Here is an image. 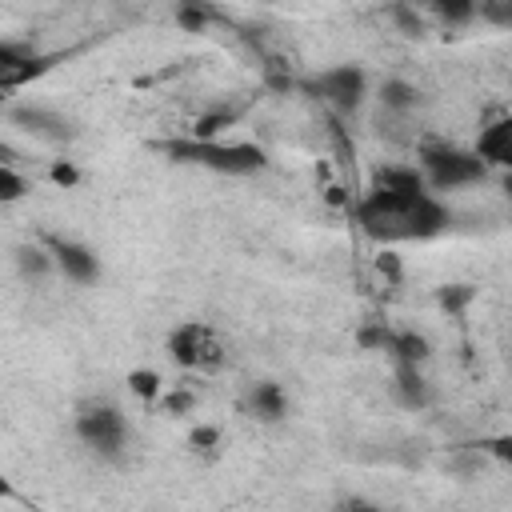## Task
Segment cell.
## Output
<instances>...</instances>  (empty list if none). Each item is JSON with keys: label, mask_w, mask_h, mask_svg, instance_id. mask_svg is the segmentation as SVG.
<instances>
[{"label": "cell", "mask_w": 512, "mask_h": 512, "mask_svg": "<svg viewBox=\"0 0 512 512\" xmlns=\"http://www.w3.org/2000/svg\"><path fill=\"white\" fill-rule=\"evenodd\" d=\"M76 436L84 448H92L96 456L104 460H116L124 440H128V420L116 404L108 400H96V404H80L76 412Z\"/></svg>", "instance_id": "4"}, {"label": "cell", "mask_w": 512, "mask_h": 512, "mask_svg": "<svg viewBox=\"0 0 512 512\" xmlns=\"http://www.w3.org/2000/svg\"><path fill=\"white\" fill-rule=\"evenodd\" d=\"M392 20L400 24V32H408V36H420L424 32V20H420V12L408 4V0H392Z\"/></svg>", "instance_id": "20"}, {"label": "cell", "mask_w": 512, "mask_h": 512, "mask_svg": "<svg viewBox=\"0 0 512 512\" xmlns=\"http://www.w3.org/2000/svg\"><path fill=\"white\" fill-rule=\"evenodd\" d=\"M168 356L180 364V368H192V372H212L224 364V348L216 340V332L204 324V320H184L172 328L168 336Z\"/></svg>", "instance_id": "6"}, {"label": "cell", "mask_w": 512, "mask_h": 512, "mask_svg": "<svg viewBox=\"0 0 512 512\" xmlns=\"http://www.w3.org/2000/svg\"><path fill=\"white\" fill-rule=\"evenodd\" d=\"M504 192H508V196H512V172H508V180H504Z\"/></svg>", "instance_id": "27"}, {"label": "cell", "mask_w": 512, "mask_h": 512, "mask_svg": "<svg viewBox=\"0 0 512 512\" xmlns=\"http://www.w3.org/2000/svg\"><path fill=\"white\" fill-rule=\"evenodd\" d=\"M52 180H56V184H76L80 176H76L72 164H52Z\"/></svg>", "instance_id": "24"}, {"label": "cell", "mask_w": 512, "mask_h": 512, "mask_svg": "<svg viewBox=\"0 0 512 512\" xmlns=\"http://www.w3.org/2000/svg\"><path fill=\"white\" fill-rule=\"evenodd\" d=\"M388 356H392V360H412V364H424V360H428V340H424V336H416V332H392Z\"/></svg>", "instance_id": "17"}, {"label": "cell", "mask_w": 512, "mask_h": 512, "mask_svg": "<svg viewBox=\"0 0 512 512\" xmlns=\"http://www.w3.org/2000/svg\"><path fill=\"white\" fill-rule=\"evenodd\" d=\"M164 152L176 164H192V168H208L216 176H256L268 168V152L260 144H244V140H212V136H196V140H172L164 144Z\"/></svg>", "instance_id": "2"}, {"label": "cell", "mask_w": 512, "mask_h": 512, "mask_svg": "<svg viewBox=\"0 0 512 512\" xmlns=\"http://www.w3.org/2000/svg\"><path fill=\"white\" fill-rule=\"evenodd\" d=\"M360 232L376 244H412V240H436L452 224V208L428 188H384L372 184L356 208H352Z\"/></svg>", "instance_id": "1"}, {"label": "cell", "mask_w": 512, "mask_h": 512, "mask_svg": "<svg viewBox=\"0 0 512 512\" xmlns=\"http://www.w3.org/2000/svg\"><path fill=\"white\" fill-rule=\"evenodd\" d=\"M472 148L480 152V160H484L488 168L512 172V112H508V116L488 120V124L480 128V136H476V144H472Z\"/></svg>", "instance_id": "11"}, {"label": "cell", "mask_w": 512, "mask_h": 512, "mask_svg": "<svg viewBox=\"0 0 512 512\" xmlns=\"http://www.w3.org/2000/svg\"><path fill=\"white\" fill-rule=\"evenodd\" d=\"M24 192H28V180L16 172V164L4 160V164H0V200H4V204H16Z\"/></svg>", "instance_id": "18"}, {"label": "cell", "mask_w": 512, "mask_h": 512, "mask_svg": "<svg viewBox=\"0 0 512 512\" xmlns=\"http://www.w3.org/2000/svg\"><path fill=\"white\" fill-rule=\"evenodd\" d=\"M416 104H420L416 84H408V80H400V76H388V80L380 84V108L408 116V112H416Z\"/></svg>", "instance_id": "13"}, {"label": "cell", "mask_w": 512, "mask_h": 512, "mask_svg": "<svg viewBox=\"0 0 512 512\" xmlns=\"http://www.w3.org/2000/svg\"><path fill=\"white\" fill-rule=\"evenodd\" d=\"M192 440H196V444H216V428H196Z\"/></svg>", "instance_id": "26"}, {"label": "cell", "mask_w": 512, "mask_h": 512, "mask_svg": "<svg viewBox=\"0 0 512 512\" xmlns=\"http://www.w3.org/2000/svg\"><path fill=\"white\" fill-rule=\"evenodd\" d=\"M204 20H208V12H204L200 4H192V0H184V4H180V24H184V28L200 32V28H204Z\"/></svg>", "instance_id": "22"}, {"label": "cell", "mask_w": 512, "mask_h": 512, "mask_svg": "<svg viewBox=\"0 0 512 512\" xmlns=\"http://www.w3.org/2000/svg\"><path fill=\"white\" fill-rule=\"evenodd\" d=\"M416 168L424 172V184L432 192L472 188L488 176V164L480 160L476 148H460V144H444V140H424L416 148Z\"/></svg>", "instance_id": "3"}, {"label": "cell", "mask_w": 512, "mask_h": 512, "mask_svg": "<svg viewBox=\"0 0 512 512\" xmlns=\"http://www.w3.org/2000/svg\"><path fill=\"white\" fill-rule=\"evenodd\" d=\"M372 184H384V188H420L424 184V172L416 164H384L372 172Z\"/></svg>", "instance_id": "16"}, {"label": "cell", "mask_w": 512, "mask_h": 512, "mask_svg": "<svg viewBox=\"0 0 512 512\" xmlns=\"http://www.w3.org/2000/svg\"><path fill=\"white\" fill-rule=\"evenodd\" d=\"M40 72H48V56H40V52H32L24 44H12V40L0 44V88L4 92L36 80Z\"/></svg>", "instance_id": "9"}, {"label": "cell", "mask_w": 512, "mask_h": 512, "mask_svg": "<svg viewBox=\"0 0 512 512\" xmlns=\"http://www.w3.org/2000/svg\"><path fill=\"white\" fill-rule=\"evenodd\" d=\"M480 20L492 28H512V0H480Z\"/></svg>", "instance_id": "21"}, {"label": "cell", "mask_w": 512, "mask_h": 512, "mask_svg": "<svg viewBox=\"0 0 512 512\" xmlns=\"http://www.w3.org/2000/svg\"><path fill=\"white\" fill-rule=\"evenodd\" d=\"M244 408H248L256 420H264V424H276V420H284V412H288V400H284V388H280V384H272V380H260V384H252V392H248Z\"/></svg>", "instance_id": "12"}, {"label": "cell", "mask_w": 512, "mask_h": 512, "mask_svg": "<svg viewBox=\"0 0 512 512\" xmlns=\"http://www.w3.org/2000/svg\"><path fill=\"white\" fill-rule=\"evenodd\" d=\"M8 124H16V128H24L28 136L48 140V144H68V140H76V124H72L64 112L44 108V104H12V108H8Z\"/></svg>", "instance_id": "7"}, {"label": "cell", "mask_w": 512, "mask_h": 512, "mask_svg": "<svg viewBox=\"0 0 512 512\" xmlns=\"http://www.w3.org/2000/svg\"><path fill=\"white\" fill-rule=\"evenodd\" d=\"M392 400L408 412H424L432 404V384L424 380L420 364L412 360H392Z\"/></svg>", "instance_id": "10"}, {"label": "cell", "mask_w": 512, "mask_h": 512, "mask_svg": "<svg viewBox=\"0 0 512 512\" xmlns=\"http://www.w3.org/2000/svg\"><path fill=\"white\" fill-rule=\"evenodd\" d=\"M48 248H52V256H56V272L68 276L72 284H96V280H100V256H96L88 244L52 236Z\"/></svg>", "instance_id": "8"}, {"label": "cell", "mask_w": 512, "mask_h": 512, "mask_svg": "<svg viewBox=\"0 0 512 512\" xmlns=\"http://www.w3.org/2000/svg\"><path fill=\"white\" fill-rule=\"evenodd\" d=\"M52 268H56L52 248H40V244H20V248H16V272H20L24 280H40V276H48Z\"/></svg>", "instance_id": "14"}, {"label": "cell", "mask_w": 512, "mask_h": 512, "mask_svg": "<svg viewBox=\"0 0 512 512\" xmlns=\"http://www.w3.org/2000/svg\"><path fill=\"white\" fill-rule=\"evenodd\" d=\"M428 8L448 28H464V24H472L480 16V0H428Z\"/></svg>", "instance_id": "15"}, {"label": "cell", "mask_w": 512, "mask_h": 512, "mask_svg": "<svg viewBox=\"0 0 512 512\" xmlns=\"http://www.w3.org/2000/svg\"><path fill=\"white\" fill-rule=\"evenodd\" d=\"M308 92L320 104H328L336 116H356L360 104L368 100V72L360 64H332L308 80Z\"/></svg>", "instance_id": "5"}, {"label": "cell", "mask_w": 512, "mask_h": 512, "mask_svg": "<svg viewBox=\"0 0 512 512\" xmlns=\"http://www.w3.org/2000/svg\"><path fill=\"white\" fill-rule=\"evenodd\" d=\"M128 388H132L140 400H156V396H160V372L136 368V372H128Z\"/></svg>", "instance_id": "19"}, {"label": "cell", "mask_w": 512, "mask_h": 512, "mask_svg": "<svg viewBox=\"0 0 512 512\" xmlns=\"http://www.w3.org/2000/svg\"><path fill=\"white\" fill-rule=\"evenodd\" d=\"M468 296H472V288H464V284H456L452 292H440V304H444V308H456V304H464Z\"/></svg>", "instance_id": "23"}, {"label": "cell", "mask_w": 512, "mask_h": 512, "mask_svg": "<svg viewBox=\"0 0 512 512\" xmlns=\"http://www.w3.org/2000/svg\"><path fill=\"white\" fill-rule=\"evenodd\" d=\"M488 448H492V456H500V460H512V436H496Z\"/></svg>", "instance_id": "25"}]
</instances>
